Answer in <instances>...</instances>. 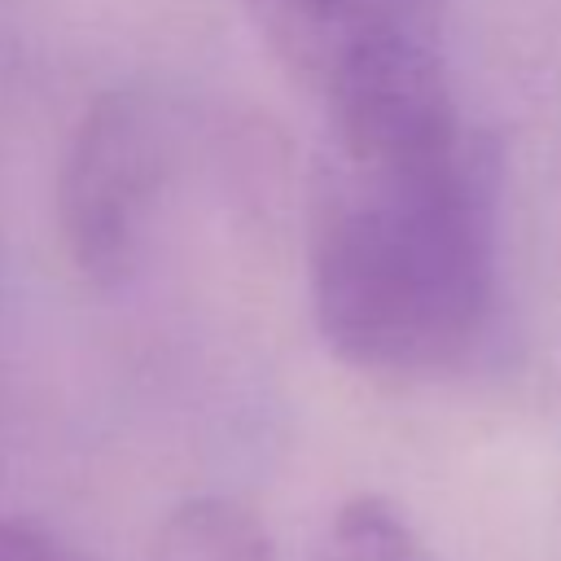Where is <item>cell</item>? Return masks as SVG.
<instances>
[{"instance_id":"obj_1","label":"cell","mask_w":561,"mask_h":561,"mask_svg":"<svg viewBox=\"0 0 561 561\" xmlns=\"http://www.w3.org/2000/svg\"><path fill=\"white\" fill-rule=\"evenodd\" d=\"M500 162L478 136L399 162H333L307 245L324 346L373 377L469 359L495 307Z\"/></svg>"},{"instance_id":"obj_2","label":"cell","mask_w":561,"mask_h":561,"mask_svg":"<svg viewBox=\"0 0 561 561\" xmlns=\"http://www.w3.org/2000/svg\"><path fill=\"white\" fill-rule=\"evenodd\" d=\"M171 114L149 88L101 92L70 131L57 171V228L70 263L96 285L136 276L171 180Z\"/></svg>"},{"instance_id":"obj_3","label":"cell","mask_w":561,"mask_h":561,"mask_svg":"<svg viewBox=\"0 0 561 561\" xmlns=\"http://www.w3.org/2000/svg\"><path fill=\"white\" fill-rule=\"evenodd\" d=\"M245 9L311 88L368 44L438 39V0H245Z\"/></svg>"},{"instance_id":"obj_4","label":"cell","mask_w":561,"mask_h":561,"mask_svg":"<svg viewBox=\"0 0 561 561\" xmlns=\"http://www.w3.org/2000/svg\"><path fill=\"white\" fill-rule=\"evenodd\" d=\"M149 561H276L263 522L224 495H197L175 504L158 535Z\"/></svg>"},{"instance_id":"obj_5","label":"cell","mask_w":561,"mask_h":561,"mask_svg":"<svg viewBox=\"0 0 561 561\" xmlns=\"http://www.w3.org/2000/svg\"><path fill=\"white\" fill-rule=\"evenodd\" d=\"M311 561H425V552L390 500L355 495L329 517Z\"/></svg>"},{"instance_id":"obj_6","label":"cell","mask_w":561,"mask_h":561,"mask_svg":"<svg viewBox=\"0 0 561 561\" xmlns=\"http://www.w3.org/2000/svg\"><path fill=\"white\" fill-rule=\"evenodd\" d=\"M0 561H96L53 535H39L22 522H9L0 517Z\"/></svg>"}]
</instances>
